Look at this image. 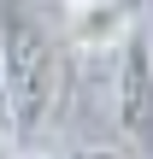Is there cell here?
<instances>
[{
    "mask_svg": "<svg viewBox=\"0 0 153 159\" xmlns=\"http://www.w3.org/2000/svg\"><path fill=\"white\" fill-rule=\"evenodd\" d=\"M0 159H18V142H12L6 130H0Z\"/></svg>",
    "mask_w": 153,
    "mask_h": 159,
    "instance_id": "8992f818",
    "label": "cell"
},
{
    "mask_svg": "<svg viewBox=\"0 0 153 159\" xmlns=\"http://www.w3.org/2000/svg\"><path fill=\"white\" fill-rule=\"evenodd\" d=\"M71 18H65V47L77 53H106V47H124L142 24V6L147 0H65Z\"/></svg>",
    "mask_w": 153,
    "mask_h": 159,
    "instance_id": "3957f363",
    "label": "cell"
},
{
    "mask_svg": "<svg viewBox=\"0 0 153 159\" xmlns=\"http://www.w3.org/2000/svg\"><path fill=\"white\" fill-rule=\"evenodd\" d=\"M18 159H47V153H18Z\"/></svg>",
    "mask_w": 153,
    "mask_h": 159,
    "instance_id": "52a82bcc",
    "label": "cell"
},
{
    "mask_svg": "<svg viewBox=\"0 0 153 159\" xmlns=\"http://www.w3.org/2000/svg\"><path fill=\"white\" fill-rule=\"evenodd\" d=\"M112 118L118 136L153 153V41L130 35L118 47V71H112Z\"/></svg>",
    "mask_w": 153,
    "mask_h": 159,
    "instance_id": "7a4b0ae2",
    "label": "cell"
},
{
    "mask_svg": "<svg viewBox=\"0 0 153 159\" xmlns=\"http://www.w3.org/2000/svg\"><path fill=\"white\" fill-rule=\"evenodd\" d=\"M65 159H124V153H118V148H71Z\"/></svg>",
    "mask_w": 153,
    "mask_h": 159,
    "instance_id": "277c9868",
    "label": "cell"
},
{
    "mask_svg": "<svg viewBox=\"0 0 153 159\" xmlns=\"http://www.w3.org/2000/svg\"><path fill=\"white\" fill-rule=\"evenodd\" d=\"M0 130L12 136V118H6V77H0Z\"/></svg>",
    "mask_w": 153,
    "mask_h": 159,
    "instance_id": "5b68a950",
    "label": "cell"
},
{
    "mask_svg": "<svg viewBox=\"0 0 153 159\" xmlns=\"http://www.w3.org/2000/svg\"><path fill=\"white\" fill-rule=\"evenodd\" d=\"M0 77H6L12 142L24 148L59 118L65 89H71L65 41L41 18V6H29V0H0Z\"/></svg>",
    "mask_w": 153,
    "mask_h": 159,
    "instance_id": "6da1fadb",
    "label": "cell"
}]
</instances>
